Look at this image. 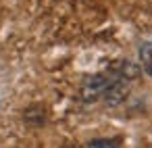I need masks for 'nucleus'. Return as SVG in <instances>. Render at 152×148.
<instances>
[{"label": "nucleus", "instance_id": "f257e3e1", "mask_svg": "<svg viewBox=\"0 0 152 148\" xmlns=\"http://www.w3.org/2000/svg\"><path fill=\"white\" fill-rule=\"evenodd\" d=\"M119 77V73H94L83 79L81 84V100L83 102H94L104 96L108 86Z\"/></svg>", "mask_w": 152, "mask_h": 148}, {"label": "nucleus", "instance_id": "20e7f679", "mask_svg": "<svg viewBox=\"0 0 152 148\" xmlns=\"http://www.w3.org/2000/svg\"><path fill=\"white\" fill-rule=\"evenodd\" d=\"M88 148H119V144L113 140H92Z\"/></svg>", "mask_w": 152, "mask_h": 148}, {"label": "nucleus", "instance_id": "f03ea898", "mask_svg": "<svg viewBox=\"0 0 152 148\" xmlns=\"http://www.w3.org/2000/svg\"><path fill=\"white\" fill-rule=\"evenodd\" d=\"M129 88H131V81L119 75V77L108 86V90L104 92L102 100H104L108 106H119V104H123L125 98L129 96Z\"/></svg>", "mask_w": 152, "mask_h": 148}, {"label": "nucleus", "instance_id": "7ed1b4c3", "mask_svg": "<svg viewBox=\"0 0 152 148\" xmlns=\"http://www.w3.org/2000/svg\"><path fill=\"white\" fill-rule=\"evenodd\" d=\"M140 63L142 69L152 77V42H144L140 46Z\"/></svg>", "mask_w": 152, "mask_h": 148}]
</instances>
